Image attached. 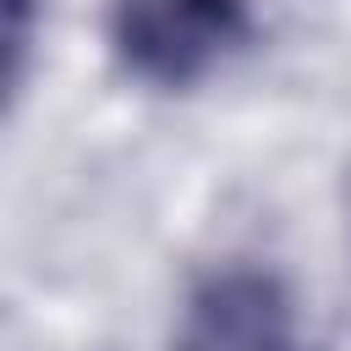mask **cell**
I'll use <instances>...</instances> for the list:
<instances>
[{"instance_id": "obj_1", "label": "cell", "mask_w": 351, "mask_h": 351, "mask_svg": "<svg viewBox=\"0 0 351 351\" xmlns=\"http://www.w3.org/2000/svg\"><path fill=\"white\" fill-rule=\"evenodd\" d=\"M110 38L132 77L192 88L252 38V11L247 0H115Z\"/></svg>"}, {"instance_id": "obj_2", "label": "cell", "mask_w": 351, "mask_h": 351, "mask_svg": "<svg viewBox=\"0 0 351 351\" xmlns=\"http://www.w3.org/2000/svg\"><path fill=\"white\" fill-rule=\"evenodd\" d=\"M170 351H318V340L285 274L269 263H219L186 291Z\"/></svg>"}]
</instances>
